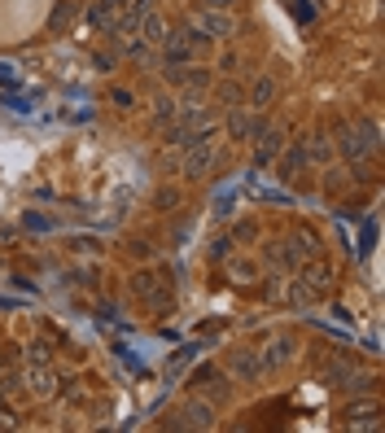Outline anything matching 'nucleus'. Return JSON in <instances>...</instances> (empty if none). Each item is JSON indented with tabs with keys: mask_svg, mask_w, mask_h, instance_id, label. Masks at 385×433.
Here are the masks:
<instances>
[{
	"mask_svg": "<svg viewBox=\"0 0 385 433\" xmlns=\"http://www.w3.org/2000/svg\"><path fill=\"white\" fill-rule=\"evenodd\" d=\"M114 105H119V110H131V92L119 88V92H114Z\"/></svg>",
	"mask_w": 385,
	"mask_h": 433,
	"instance_id": "obj_11",
	"label": "nucleus"
},
{
	"mask_svg": "<svg viewBox=\"0 0 385 433\" xmlns=\"http://www.w3.org/2000/svg\"><path fill=\"white\" fill-rule=\"evenodd\" d=\"M284 355H289V342H272V351H267V363H280Z\"/></svg>",
	"mask_w": 385,
	"mask_h": 433,
	"instance_id": "obj_10",
	"label": "nucleus"
},
{
	"mask_svg": "<svg viewBox=\"0 0 385 433\" xmlns=\"http://www.w3.org/2000/svg\"><path fill=\"white\" fill-rule=\"evenodd\" d=\"M232 31H237V27H232V18L224 9H206L202 18H197V36H206V40H228Z\"/></svg>",
	"mask_w": 385,
	"mask_h": 433,
	"instance_id": "obj_2",
	"label": "nucleus"
},
{
	"mask_svg": "<svg viewBox=\"0 0 385 433\" xmlns=\"http://www.w3.org/2000/svg\"><path fill=\"white\" fill-rule=\"evenodd\" d=\"M219 101L224 105H241V88L237 83H219Z\"/></svg>",
	"mask_w": 385,
	"mask_h": 433,
	"instance_id": "obj_8",
	"label": "nucleus"
},
{
	"mask_svg": "<svg viewBox=\"0 0 385 433\" xmlns=\"http://www.w3.org/2000/svg\"><path fill=\"white\" fill-rule=\"evenodd\" d=\"M237 0H206V9H232Z\"/></svg>",
	"mask_w": 385,
	"mask_h": 433,
	"instance_id": "obj_12",
	"label": "nucleus"
},
{
	"mask_svg": "<svg viewBox=\"0 0 385 433\" xmlns=\"http://www.w3.org/2000/svg\"><path fill=\"white\" fill-rule=\"evenodd\" d=\"M272 96H276V79L259 75V79H254V92H249V105H254V110H267V105H272Z\"/></svg>",
	"mask_w": 385,
	"mask_h": 433,
	"instance_id": "obj_5",
	"label": "nucleus"
},
{
	"mask_svg": "<svg viewBox=\"0 0 385 433\" xmlns=\"http://www.w3.org/2000/svg\"><path fill=\"white\" fill-rule=\"evenodd\" d=\"M189 149H193V154H189V162H184V171H189V175H202L206 166H210V158H215V149H210L206 140H193Z\"/></svg>",
	"mask_w": 385,
	"mask_h": 433,
	"instance_id": "obj_4",
	"label": "nucleus"
},
{
	"mask_svg": "<svg viewBox=\"0 0 385 433\" xmlns=\"http://www.w3.org/2000/svg\"><path fill=\"white\" fill-rule=\"evenodd\" d=\"M303 158H328V140H324V136H311V140L303 145Z\"/></svg>",
	"mask_w": 385,
	"mask_h": 433,
	"instance_id": "obj_6",
	"label": "nucleus"
},
{
	"mask_svg": "<svg viewBox=\"0 0 385 433\" xmlns=\"http://www.w3.org/2000/svg\"><path fill=\"white\" fill-rule=\"evenodd\" d=\"M193 48H197V36L193 31H171V36H162V53L171 66H184L193 57Z\"/></svg>",
	"mask_w": 385,
	"mask_h": 433,
	"instance_id": "obj_1",
	"label": "nucleus"
},
{
	"mask_svg": "<svg viewBox=\"0 0 385 433\" xmlns=\"http://www.w3.org/2000/svg\"><path fill=\"white\" fill-rule=\"evenodd\" d=\"M232 368H237V372H254V368H259V359H254V355H245V351H241L237 359H232Z\"/></svg>",
	"mask_w": 385,
	"mask_h": 433,
	"instance_id": "obj_9",
	"label": "nucleus"
},
{
	"mask_svg": "<svg viewBox=\"0 0 385 433\" xmlns=\"http://www.w3.org/2000/svg\"><path fill=\"white\" fill-rule=\"evenodd\" d=\"M263 136H267V140L259 145V162H267V158H272V154H276V145L284 140V136H276V131H263Z\"/></svg>",
	"mask_w": 385,
	"mask_h": 433,
	"instance_id": "obj_7",
	"label": "nucleus"
},
{
	"mask_svg": "<svg viewBox=\"0 0 385 433\" xmlns=\"http://www.w3.org/2000/svg\"><path fill=\"white\" fill-rule=\"evenodd\" d=\"M372 140H377V127H363V131H346L342 149H346V158H363L368 149H372Z\"/></svg>",
	"mask_w": 385,
	"mask_h": 433,
	"instance_id": "obj_3",
	"label": "nucleus"
}]
</instances>
